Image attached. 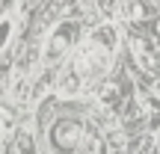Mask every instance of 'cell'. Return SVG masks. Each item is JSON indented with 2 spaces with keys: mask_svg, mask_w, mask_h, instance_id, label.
Masks as SVG:
<instances>
[{
  "mask_svg": "<svg viewBox=\"0 0 160 154\" xmlns=\"http://www.w3.org/2000/svg\"><path fill=\"white\" fill-rule=\"evenodd\" d=\"M154 3H160V0H154Z\"/></svg>",
  "mask_w": 160,
  "mask_h": 154,
  "instance_id": "6",
  "label": "cell"
},
{
  "mask_svg": "<svg viewBox=\"0 0 160 154\" xmlns=\"http://www.w3.org/2000/svg\"><path fill=\"white\" fill-rule=\"evenodd\" d=\"M157 33H160V21H157Z\"/></svg>",
  "mask_w": 160,
  "mask_h": 154,
  "instance_id": "5",
  "label": "cell"
},
{
  "mask_svg": "<svg viewBox=\"0 0 160 154\" xmlns=\"http://www.w3.org/2000/svg\"><path fill=\"white\" fill-rule=\"evenodd\" d=\"M157 59H160V47H157Z\"/></svg>",
  "mask_w": 160,
  "mask_h": 154,
  "instance_id": "4",
  "label": "cell"
},
{
  "mask_svg": "<svg viewBox=\"0 0 160 154\" xmlns=\"http://www.w3.org/2000/svg\"><path fill=\"white\" fill-rule=\"evenodd\" d=\"M74 39H77V24H59L57 27V33L51 36V42H48V47H45V62L51 65V62H57L59 57H65L68 53V47L74 45Z\"/></svg>",
  "mask_w": 160,
  "mask_h": 154,
  "instance_id": "1",
  "label": "cell"
},
{
  "mask_svg": "<svg viewBox=\"0 0 160 154\" xmlns=\"http://www.w3.org/2000/svg\"><path fill=\"white\" fill-rule=\"evenodd\" d=\"M9 36H12V24L9 21H0V51H3V45L9 42Z\"/></svg>",
  "mask_w": 160,
  "mask_h": 154,
  "instance_id": "3",
  "label": "cell"
},
{
  "mask_svg": "<svg viewBox=\"0 0 160 154\" xmlns=\"http://www.w3.org/2000/svg\"><path fill=\"white\" fill-rule=\"evenodd\" d=\"M125 15L133 18V21H137V18L142 21V18L148 15V3H145V0H128L125 3Z\"/></svg>",
  "mask_w": 160,
  "mask_h": 154,
  "instance_id": "2",
  "label": "cell"
}]
</instances>
